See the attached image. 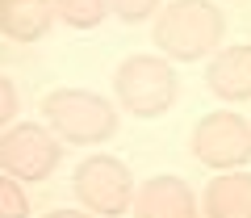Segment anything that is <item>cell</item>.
<instances>
[{
    "label": "cell",
    "mask_w": 251,
    "mask_h": 218,
    "mask_svg": "<svg viewBox=\"0 0 251 218\" xmlns=\"http://www.w3.org/2000/svg\"><path fill=\"white\" fill-rule=\"evenodd\" d=\"M134 218H197V197L180 176H151L134 193Z\"/></svg>",
    "instance_id": "obj_8"
},
{
    "label": "cell",
    "mask_w": 251,
    "mask_h": 218,
    "mask_svg": "<svg viewBox=\"0 0 251 218\" xmlns=\"http://www.w3.org/2000/svg\"><path fill=\"white\" fill-rule=\"evenodd\" d=\"M54 21V0H0V34L13 42H38Z\"/></svg>",
    "instance_id": "obj_10"
},
{
    "label": "cell",
    "mask_w": 251,
    "mask_h": 218,
    "mask_svg": "<svg viewBox=\"0 0 251 218\" xmlns=\"http://www.w3.org/2000/svg\"><path fill=\"white\" fill-rule=\"evenodd\" d=\"M59 155H63V143L50 126L21 122V126H9L0 135V172L21 185L46 181L59 168Z\"/></svg>",
    "instance_id": "obj_6"
},
{
    "label": "cell",
    "mask_w": 251,
    "mask_h": 218,
    "mask_svg": "<svg viewBox=\"0 0 251 218\" xmlns=\"http://www.w3.org/2000/svg\"><path fill=\"white\" fill-rule=\"evenodd\" d=\"M13 118H17V88H13L9 76H0V130L9 126Z\"/></svg>",
    "instance_id": "obj_14"
},
{
    "label": "cell",
    "mask_w": 251,
    "mask_h": 218,
    "mask_svg": "<svg viewBox=\"0 0 251 218\" xmlns=\"http://www.w3.org/2000/svg\"><path fill=\"white\" fill-rule=\"evenodd\" d=\"M72 189H75V197H80V206L88 210V214H105V218H117V214H126V210L134 206V172L126 168L117 155H105V151H97V155H84L80 160V168H75V176H72Z\"/></svg>",
    "instance_id": "obj_4"
},
{
    "label": "cell",
    "mask_w": 251,
    "mask_h": 218,
    "mask_svg": "<svg viewBox=\"0 0 251 218\" xmlns=\"http://www.w3.org/2000/svg\"><path fill=\"white\" fill-rule=\"evenodd\" d=\"M205 84L218 101L226 105H239V101H251V46L234 42L226 51H214L205 67Z\"/></svg>",
    "instance_id": "obj_7"
},
{
    "label": "cell",
    "mask_w": 251,
    "mask_h": 218,
    "mask_svg": "<svg viewBox=\"0 0 251 218\" xmlns=\"http://www.w3.org/2000/svg\"><path fill=\"white\" fill-rule=\"evenodd\" d=\"M193 155L214 172H234L251 160V122L234 109H214L193 126Z\"/></svg>",
    "instance_id": "obj_5"
},
{
    "label": "cell",
    "mask_w": 251,
    "mask_h": 218,
    "mask_svg": "<svg viewBox=\"0 0 251 218\" xmlns=\"http://www.w3.org/2000/svg\"><path fill=\"white\" fill-rule=\"evenodd\" d=\"M163 0H109V13H117L122 21H130V26H138V21H147L155 9H159Z\"/></svg>",
    "instance_id": "obj_13"
},
{
    "label": "cell",
    "mask_w": 251,
    "mask_h": 218,
    "mask_svg": "<svg viewBox=\"0 0 251 218\" xmlns=\"http://www.w3.org/2000/svg\"><path fill=\"white\" fill-rule=\"evenodd\" d=\"M42 118L63 143L97 147L117 135V105L88 88H54L42 97Z\"/></svg>",
    "instance_id": "obj_2"
},
{
    "label": "cell",
    "mask_w": 251,
    "mask_h": 218,
    "mask_svg": "<svg viewBox=\"0 0 251 218\" xmlns=\"http://www.w3.org/2000/svg\"><path fill=\"white\" fill-rule=\"evenodd\" d=\"M0 218H29V197L21 189V181L0 172Z\"/></svg>",
    "instance_id": "obj_12"
},
{
    "label": "cell",
    "mask_w": 251,
    "mask_h": 218,
    "mask_svg": "<svg viewBox=\"0 0 251 218\" xmlns=\"http://www.w3.org/2000/svg\"><path fill=\"white\" fill-rule=\"evenodd\" d=\"M222 34H226V17L209 0H172L168 9H159V17H155L159 54L176 59V63H193V59L214 54Z\"/></svg>",
    "instance_id": "obj_1"
},
{
    "label": "cell",
    "mask_w": 251,
    "mask_h": 218,
    "mask_svg": "<svg viewBox=\"0 0 251 218\" xmlns=\"http://www.w3.org/2000/svg\"><path fill=\"white\" fill-rule=\"evenodd\" d=\"M176 92H180L176 67L163 54H130L113 72V97L134 118H163L176 105Z\"/></svg>",
    "instance_id": "obj_3"
},
{
    "label": "cell",
    "mask_w": 251,
    "mask_h": 218,
    "mask_svg": "<svg viewBox=\"0 0 251 218\" xmlns=\"http://www.w3.org/2000/svg\"><path fill=\"white\" fill-rule=\"evenodd\" d=\"M54 17L72 29H97L109 17V0H54Z\"/></svg>",
    "instance_id": "obj_11"
},
{
    "label": "cell",
    "mask_w": 251,
    "mask_h": 218,
    "mask_svg": "<svg viewBox=\"0 0 251 218\" xmlns=\"http://www.w3.org/2000/svg\"><path fill=\"white\" fill-rule=\"evenodd\" d=\"M42 218H97V214H88V210H50Z\"/></svg>",
    "instance_id": "obj_15"
},
{
    "label": "cell",
    "mask_w": 251,
    "mask_h": 218,
    "mask_svg": "<svg viewBox=\"0 0 251 218\" xmlns=\"http://www.w3.org/2000/svg\"><path fill=\"white\" fill-rule=\"evenodd\" d=\"M205 218H251V172H222L205 185Z\"/></svg>",
    "instance_id": "obj_9"
}]
</instances>
